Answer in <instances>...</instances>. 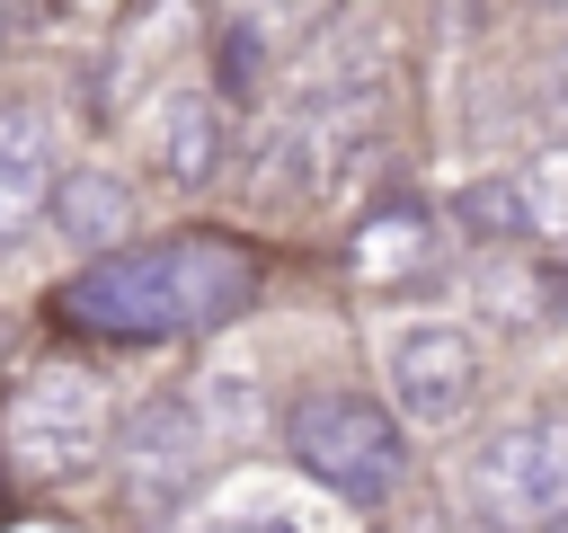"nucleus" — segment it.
<instances>
[{"label": "nucleus", "instance_id": "f03ea898", "mask_svg": "<svg viewBox=\"0 0 568 533\" xmlns=\"http://www.w3.org/2000/svg\"><path fill=\"white\" fill-rule=\"evenodd\" d=\"M399 426H408V418H390V409H373V400H355V391H311V400H293L284 444H293V462H302L320 489L373 506V497H390V489L408 480V435H399Z\"/></svg>", "mask_w": 568, "mask_h": 533}, {"label": "nucleus", "instance_id": "7ed1b4c3", "mask_svg": "<svg viewBox=\"0 0 568 533\" xmlns=\"http://www.w3.org/2000/svg\"><path fill=\"white\" fill-rule=\"evenodd\" d=\"M470 515L488 533H550L568 515V418H515L462 462Z\"/></svg>", "mask_w": 568, "mask_h": 533}, {"label": "nucleus", "instance_id": "9b49d317", "mask_svg": "<svg viewBox=\"0 0 568 533\" xmlns=\"http://www.w3.org/2000/svg\"><path fill=\"white\" fill-rule=\"evenodd\" d=\"M506 178H515V231H532V240H568V142L515 160Z\"/></svg>", "mask_w": 568, "mask_h": 533}, {"label": "nucleus", "instance_id": "f8f14e48", "mask_svg": "<svg viewBox=\"0 0 568 533\" xmlns=\"http://www.w3.org/2000/svg\"><path fill=\"white\" fill-rule=\"evenodd\" d=\"M426 249H435L426 213H382V222L355 231V275H364V284H408V275L426 266Z\"/></svg>", "mask_w": 568, "mask_h": 533}, {"label": "nucleus", "instance_id": "0eeeda50", "mask_svg": "<svg viewBox=\"0 0 568 533\" xmlns=\"http://www.w3.org/2000/svg\"><path fill=\"white\" fill-rule=\"evenodd\" d=\"M470 400H479V338H470V329L426 320V329H408V338L390 346V409H399L408 426L444 435V426L470 418Z\"/></svg>", "mask_w": 568, "mask_h": 533}, {"label": "nucleus", "instance_id": "dca6fc26", "mask_svg": "<svg viewBox=\"0 0 568 533\" xmlns=\"http://www.w3.org/2000/svg\"><path fill=\"white\" fill-rule=\"evenodd\" d=\"M550 533H568V515H559V524H550Z\"/></svg>", "mask_w": 568, "mask_h": 533}, {"label": "nucleus", "instance_id": "f257e3e1", "mask_svg": "<svg viewBox=\"0 0 568 533\" xmlns=\"http://www.w3.org/2000/svg\"><path fill=\"white\" fill-rule=\"evenodd\" d=\"M257 258L222 231H178L142 249H106L62 284V311L98 338H195L257 302Z\"/></svg>", "mask_w": 568, "mask_h": 533}, {"label": "nucleus", "instance_id": "1a4fd4ad", "mask_svg": "<svg viewBox=\"0 0 568 533\" xmlns=\"http://www.w3.org/2000/svg\"><path fill=\"white\" fill-rule=\"evenodd\" d=\"M151 160H160V178L204 187L222 169V98L213 89H169L160 115H151Z\"/></svg>", "mask_w": 568, "mask_h": 533}, {"label": "nucleus", "instance_id": "9d476101", "mask_svg": "<svg viewBox=\"0 0 568 533\" xmlns=\"http://www.w3.org/2000/svg\"><path fill=\"white\" fill-rule=\"evenodd\" d=\"M53 222H62V240L106 249L115 231H133V187H124L115 169H71L62 195H53Z\"/></svg>", "mask_w": 568, "mask_h": 533}, {"label": "nucleus", "instance_id": "4468645a", "mask_svg": "<svg viewBox=\"0 0 568 533\" xmlns=\"http://www.w3.org/2000/svg\"><path fill=\"white\" fill-rule=\"evenodd\" d=\"M532 107H541V124H550V133H568V44L532 71Z\"/></svg>", "mask_w": 568, "mask_h": 533}, {"label": "nucleus", "instance_id": "2eb2a0df", "mask_svg": "<svg viewBox=\"0 0 568 533\" xmlns=\"http://www.w3.org/2000/svg\"><path fill=\"white\" fill-rule=\"evenodd\" d=\"M213 533H293L284 515H248V524H213Z\"/></svg>", "mask_w": 568, "mask_h": 533}, {"label": "nucleus", "instance_id": "423d86ee", "mask_svg": "<svg viewBox=\"0 0 568 533\" xmlns=\"http://www.w3.org/2000/svg\"><path fill=\"white\" fill-rule=\"evenodd\" d=\"M213 471V426L195 400H151L124 418L115 435V480H124V506L133 515H178Z\"/></svg>", "mask_w": 568, "mask_h": 533}, {"label": "nucleus", "instance_id": "20e7f679", "mask_svg": "<svg viewBox=\"0 0 568 533\" xmlns=\"http://www.w3.org/2000/svg\"><path fill=\"white\" fill-rule=\"evenodd\" d=\"M106 444L115 435H106V400H98L89 373L53 364V373L18 382V400H9V462H18V480H36V489L80 480Z\"/></svg>", "mask_w": 568, "mask_h": 533}, {"label": "nucleus", "instance_id": "39448f33", "mask_svg": "<svg viewBox=\"0 0 568 533\" xmlns=\"http://www.w3.org/2000/svg\"><path fill=\"white\" fill-rule=\"evenodd\" d=\"M284 89V115H373L382 89H390V27L382 18H328L320 36H302V53L275 71Z\"/></svg>", "mask_w": 568, "mask_h": 533}, {"label": "nucleus", "instance_id": "ddd939ff", "mask_svg": "<svg viewBox=\"0 0 568 533\" xmlns=\"http://www.w3.org/2000/svg\"><path fill=\"white\" fill-rule=\"evenodd\" d=\"M311 9H328V0H222V18H240V27L275 36V44H284V27H302Z\"/></svg>", "mask_w": 568, "mask_h": 533}, {"label": "nucleus", "instance_id": "6e6552de", "mask_svg": "<svg viewBox=\"0 0 568 533\" xmlns=\"http://www.w3.org/2000/svg\"><path fill=\"white\" fill-rule=\"evenodd\" d=\"M62 124L44 107H9L0 115V231H27L53 195H62Z\"/></svg>", "mask_w": 568, "mask_h": 533}]
</instances>
